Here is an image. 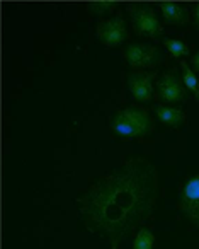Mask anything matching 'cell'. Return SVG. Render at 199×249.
<instances>
[{
	"mask_svg": "<svg viewBox=\"0 0 199 249\" xmlns=\"http://www.w3.org/2000/svg\"><path fill=\"white\" fill-rule=\"evenodd\" d=\"M96 35L100 39V43L106 46H119L124 39L128 38V29L126 22H124L123 16L117 14L106 21H100L96 28Z\"/></svg>",
	"mask_w": 199,
	"mask_h": 249,
	"instance_id": "52a82bcc",
	"label": "cell"
},
{
	"mask_svg": "<svg viewBox=\"0 0 199 249\" xmlns=\"http://www.w3.org/2000/svg\"><path fill=\"white\" fill-rule=\"evenodd\" d=\"M111 128L121 139H141L153 132L155 124L148 111L143 107H124L111 118Z\"/></svg>",
	"mask_w": 199,
	"mask_h": 249,
	"instance_id": "7a4b0ae2",
	"label": "cell"
},
{
	"mask_svg": "<svg viewBox=\"0 0 199 249\" xmlns=\"http://www.w3.org/2000/svg\"><path fill=\"white\" fill-rule=\"evenodd\" d=\"M191 67H192V70H194V72H199V52L191 58Z\"/></svg>",
	"mask_w": 199,
	"mask_h": 249,
	"instance_id": "9a60e30c",
	"label": "cell"
},
{
	"mask_svg": "<svg viewBox=\"0 0 199 249\" xmlns=\"http://www.w3.org/2000/svg\"><path fill=\"white\" fill-rule=\"evenodd\" d=\"M155 114H157V118L162 121V123L168 124V126H172V128H179L182 123H184L185 120V114L182 109H179V107H172V106H164V104H160V106H155Z\"/></svg>",
	"mask_w": 199,
	"mask_h": 249,
	"instance_id": "30bf717a",
	"label": "cell"
},
{
	"mask_svg": "<svg viewBox=\"0 0 199 249\" xmlns=\"http://www.w3.org/2000/svg\"><path fill=\"white\" fill-rule=\"evenodd\" d=\"M157 193L155 166L147 159L134 157L97 179L77 198L79 215L90 234L117 249L153 213Z\"/></svg>",
	"mask_w": 199,
	"mask_h": 249,
	"instance_id": "6da1fadb",
	"label": "cell"
},
{
	"mask_svg": "<svg viewBox=\"0 0 199 249\" xmlns=\"http://www.w3.org/2000/svg\"><path fill=\"white\" fill-rule=\"evenodd\" d=\"M164 46L168 50L172 56L175 58H182V56H189V46L185 43L179 41V39H170V38H164Z\"/></svg>",
	"mask_w": 199,
	"mask_h": 249,
	"instance_id": "4fadbf2b",
	"label": "cell"
},
{
	"mask_svg": "<svg viewBox=\"0 0 199 249\" xmlns=\"http://www.w3.org/2000/svg\"><path fill=\"white\" fill-rule=\"evenodd\" d=\"M131 18V24L138 36H147V38H160L164 35V28L158 19L157 12L148 4H131L128 7Z\"/></svg>",
	"mask_w": 199,
	"mask_h": 249,
	"instance_id": "3957f363",
	"label": "cell"
},
{
	"mask_svg": "<svg viewBox=\"0 0 199 249\" xmlns=\"http://www.w3.org/2000/svg\"><path fill=\"white\" fill-rule=\"evenodd\" d=\"M117 5H119V2H116V0H100V2H89L87 9L96 16H104L107 12L114 11Z\"/></svg>",
	"mask_w": 199,
	"mask_h": 249,
	"instance_id": "5bb4252c",
	"label": "cell"
},
{
	"mask_svg": "<svg viewBox=\"0 0 199 249\" xmlns=\"http://www.w3.org/2000/svg\"><path fill=\"white\" fill-rule=\"evenodd\" d=\"M124 58L133 69H150L164 62L160 48L145 43H131L124 48Z\"/></svg>",
	"mask_w": 199,
	"mask_h": 249,
	"instance_id": "277c9868",
	"label": "cell"
},
{
	"mask_svg": "<svg viewBox=\"0 0 199 249\" xmlns=\"http://www.w3.org/2000/svg\"><path fill=\"white\" fill-rule=\"evenodd\" d=\"M155 244V235L151 231L145 227H140L134 235V241H133V249H153Z\"/></svg>",
	"mask_w": 199,
	"mask_h": 249,
	"instance_id": "7c38bea8",
	"label": "cell"
},
{
	"mask_svg": "<svg viewBox=\"0 0 199 249\" xmlns=\"http://www.w3.org/2000/svg\"><path fill=\"white\" fill-rule=\"evenodd\" d=\"M179 210L192 225L199 227V174L185 179L179 195Z\"/></svg>",
	"mask_w": 199,
	"mask_h": 249,
	"instance_id": "5b68a950",
	"label": "cell"
},
{
	"mask_svg": "<svg viewBox=\"0 0 199 249\" xmlns=\"http://www.w3.org/2000/svg\"><path fill=\"white\" fill-rule=\"evenodd\" d=\"M181 70H182V82H184L185 89L191 94H194L196 101H199V80L196 77V72L189 67L187 62H181Z\"/></svg>",
	"mask_w": 199,
	"mask_h": 249,
	"instance_id": "8fae6325",
	"label": "cell"
},
{
	"mask_svg": "<svg viewBox=\"0 0 199 249\" xmlns=\"http://www.w3.org/2000/svg\"><path fill=\"white\" fill-rule=\"evenodd\" d=\"M155 96L167 104L184 103L187 99V89L177 73L167 72L155 84Z\"/></svg>",
	"mask_w": 199,
	"mask_h": 249,
	"instance_id": "8992f818",
	"label": "cell"
},
{
	"mask_svg": "<svg viewBox=\"0 0 199 249\" xmlns=\"http://www.w3.org/2000/svg\"><path fill=\"white\" fill-rule=\"evenodd\" d=\"M162 16L167 24H185L189 21V12L185 7L175 2H160Z\"/></svg>",
	"mask_w": 199,
	"mask_h": 249,
	"instance_id": "9c48e42d",
	"label": "cell"
},
{
	"mask_svg": "<svg viewBox=\"0 0 199 249\" xmlns=\"http://www.w3.org/2000/svg\"><path fill=\"white\" fill-rule=\"evenodd\" d=\"M194 21H196V26L199 28V4L196 5V11H194Z\"/></svg>",
	"mask_w": 199,
	"mask_h": 249,
	"instance_id": "2e32d148",
	"label": "cell"
},
{
	"mask_svg": "<svg viewBox=\"0 0 199 249\" xmlns=\"http://www.w3.org/2000/svg\"><path fill=\"white\" fill-rule=\"evenodd\" d=\"M157 72H131L128 75V89L138 103H150L153 97Z\"/></svg>",
	"mask_w": 199,
	"mask_h": 249,
	"instance_id": "ba28073f",
	"label": "cell"
}]
</instances>
